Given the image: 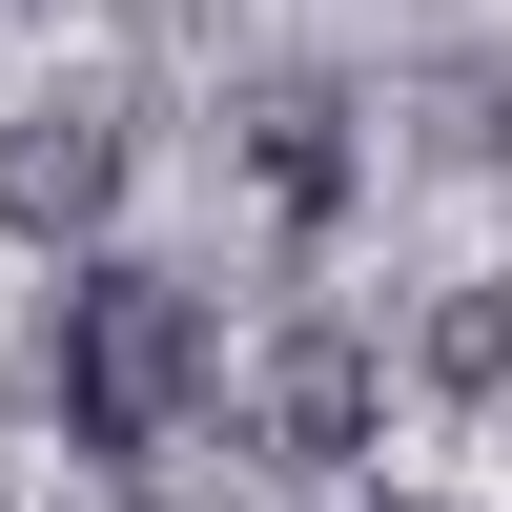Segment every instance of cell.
Wrapping results in <instances>:
<instances>
[{
    "label": "cell",
    "instance_id": "cell-3",
    "mask_svg": "<svg viewBox=\"0 0 512 512\" xmlns=\"http://www.w3.org/2000/svg\"><path fill=\"white\" fill-rule=\"evenodd\" d=\"M369 431H390V349H369V328H287L267 349V451L287 472H349Z\"/></svg>",
    "mask_w": 512,
    "mask_h": 512
},
{
    "label": "cell",
    "instance_id": "cell-1",
    "mask_svg": "<svg viewBox=\"0 0 512 512\" xmlns=\"http://www.w3.org/2000/svg\"><path fill=\"white\" fill-rule=\"evenodd\" d=\"M205 369H226V349H205V287H185V267H123V246H103V267L62 287V431H82V451H123V472L185 451Z\"/></svg>",
    "mask_w": 512,
    "mask_h": 512
},
{
    "label": "cell",
    "instance_id": "cell-2",
    "mask_svg": "<svg viewBox=\"0 0 512 512\" xmlns=\"http://www.w3.org/2000/svg\"><path fill=\"white\" fill-rule=\"evenodd\" d=\"M123 164H144V144H123L103 103H21V123H0V226H21V246H103L123 226Z\"/></svg>",
    "mask_w": 512,
    "mask_h": 512
},
{
    "label": "cell",
    "instance_id": "cell-4",
    "mask_svg": "<svg viewBox=\"0 0 512 512\" xmlns=\"http://www.w3.org/2000/svg\"><path fill=\"white\" fill-rule=\"evenodd\" d=\"M246 164H267V205H287V226H349V103H328V82H267Z\"/></svg>",
    "mask_w": 512,
    "mask_h": 512
},
{
    "label": "cell",
    "instance_id": "cell-5",
    "mask_svg": "<svg viewBox=\"0 0 512 512\" xmlns=\"http://www.w3.org/2000/svg\"><path fill=\"white\" fill-rule=\"evenodd\" d=\"M410 369H431V390H512V287H451V308L410 328Z\"/></svg>",
    "mask_w": 512,
    "mask_h": 512
}]
</instances>
